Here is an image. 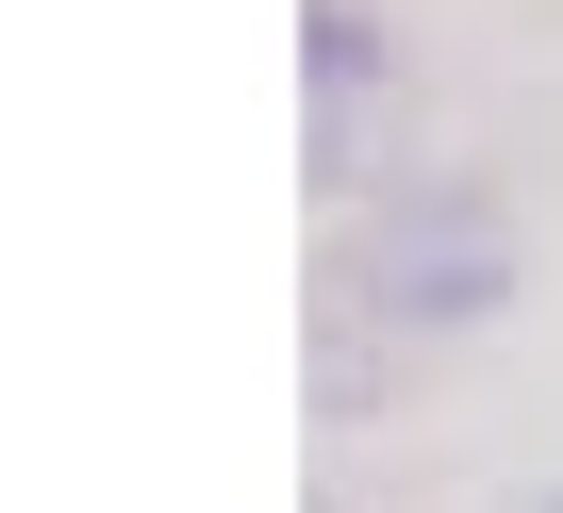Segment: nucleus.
Here are the masks:
<instances>
[{"instance_id": "f257e3e1", "label": "nucleus", "mask_w": 563, "mask_h": 513, "mask_svg": "<svg viewBox=\"0 0 563 513\" xmlns=\"http://www.w3.org/2000/svg\"><path fill=\"white\" fill-rule=\"evenodd\" d=\"M316 282L365 299V315L415 332V348H481V332L514 315V282H530V248H514V199H497L481 166H398L382 199L332 215V266H316Z\"/></svg>"}, {"instance_id": "7ed1b4c3", "label": "nucleus", "mask_w": 563, "mask_h": 513, "mask_svg": "<svg viewBox=\"0 0 563 513\" xmlns=\"http://www.w3.org/2000/svg\"><path fill=\"white\" fill-rule=\"evenodd\" d=\"M415 365H431L415 332H382L365 299L316 282V332H299V398H316V431H398V381H415Z\"/></svg>"}, {"instance_id": "39448f33", "label": "nucleus", "mask_w": 563, "mask_h": 513, "mask_svg": "<svg viewBox=\"0 0 563 513\" xmlns=\"http://www.w3.org/2000/svg\"><path fill=\"white\" fill-rule=\"evenodd\" d=\"M316 513H349V497H316Z\"/></svg>"}, {"instance_id": "20e7f679", "label": "nucleus", "mask_w": 563, "mask_h": 513, "mask_svg": "<svg viewBox=\"0 0 563 513\" xmlns=\"http://www.w3.org/2000/svg\"><path fill=\"white\" fill-rule=\"evenodd\" d=\"M514 513H563V480H530V497H514Z\"/></svg>"}, {"instance_id": "f03ea898", "label": "nucleus", "mask_w": 563, "mask_h": 513, "mask_svg": "<svg viewBox=\"0 0 563 513\" xmlns=\"http://www.w3.org/2000/svg\"><path fill=\"white\" fill-rule=\"evenodd\" d=\"M398 166H415L398 149V18L382 0H299V182L349 215Z\"/></svg>"}]
</instances>
